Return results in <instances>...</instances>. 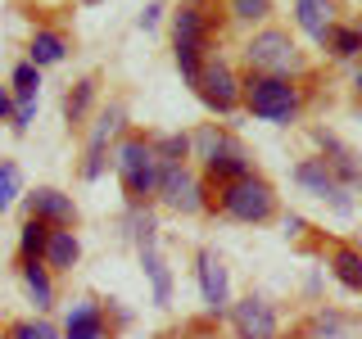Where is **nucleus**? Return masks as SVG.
Segmentation results:
<instances>
[{"instance_id": "obj_10", "label": "nucleus", "mask_w": 362, "mask_h": 339, "mask_svg": "<svg viewBox=\"0 0 362 339\" xmlns=\"http://www.w3.org/2000/svg\"><path fill=\"white\" fill-rule=\"evenodd\" d=\"M122 122H127V109H122V105H109L95 122H90L86 154H82V181H100V177H105L109 141H113V136H122Z\"/></svg>"}, {"instance_id": "obj_23", "label": "nucleus", "mask_w": 362, "mask_h": 339, "mask_svg": "<svg viewBox=\"0 0 362 339\" xmlns=\"http://www.w3.org/2000/svg\"><path fill=\"white\" fill-rule=\"evenodd\" d=\"M122 226H127V240L136 244V254L158 244V222H154L150 203H141V208H132V203H127V218H122Z\"/></svg>"}, {"instance_id": "obj_18", "label": "nucleus", "mask_w": 362, "mask_h": 339, "mask_svg": "<svg viewBox=\"0 0 362 339\" xmlns=\"http://www.w3.org/2000/svg\"><path fill=\"white\" fill-rule=\"evenodd\" d=\"M326 267H331V276L339 280V290L349 294H362V249L358 244H331V254H326Z\"/></svg>"}, {"instance_id": "obj_8", "label": "nucleus", "mask_w": 362, "mask_h": 339, "mask_svg": "<svg viewBox=\"0 0 362 339\" xmlns=\"http://www.w3.org/2000/svg\"><path fill=\"white\" fill-rule=\"evenodd\" d=\"M290 177H294V186H299V190H308L313 199L331 203V213H339V218H349V213H354V190H344V186H339L335 172L326 167V158H322V154L299 158Z\"/></svg>"}, {"instance_id": "obj_24", "label": "nucleus", "mask_w": 362, "mask_h": 339, "mask_svg": "<svg viewBox=\"0 0 362 339\" xmlns=\"http://www.w3.org/2000/svg\"><path fill=\"white\" fill-rule=\"evenodd\" d=\"M326 50H331V59H344V64L362 59V23H335Z\"/></svg>"}, {"instance_id": "obj_9", "label": "nucleus", "mask_w": 362, "mask_h": 339, "mask_svg": "<svg viewBox=\"0 0 362 339\" xmlns=\"http://www.w3.org/2000/svg\"><path fill=\"white\" fill-rule=\"evenodd\" d=\"M231 331L235 339H281V316L276 303L263 299V294H245L240 303H231Z\"/></svg>"}, {"instance_id": "obj_21", "label": "nucleus", "mask_w": 362, "mask_h": 339, "mask_svg": "<svg viewBox=\"0 0 362 339\" xmlns=\"http://www.w3.org/2000/svg\"><path fill=\"white\" fill-rule=\"evenodd\" d=\"M141 271H145V280H150L154 308H168V303H173V271H168L163 258H158V244L154 249H141Z\"/></svg>"}, {"instance_id": "obj_13", "label": "nucleus", "mask_w": 362, "mask_h": 339, "mask_svg": "<svg viewBox=\"0 0 362 339\" xmlns=\"http://www.w3.org/2000/svg\"><path fill=\"white\" fill-rule=\"evenodd\" d=\"M199 167H204V181H209V190H218V186H226V181L254 172V158H249V150H245L240 141H235L231 131H226V141H222L209 158H204Z\"/></svg>"}, {"instance_id": "obj_12", "label": "nucleus", "mask_w": 362, "mask_h": 339, "mask_svg": "<svg viewBox=\"0 0 362 339\" xmlns=\"http://www.w3.org/2000/svg\"><path fill=\"white\" fill-rule=\"evenodd\" d=\"M23 208H28V218L54 226V231H73V226H77V203H73V195H64V190H54V186L28 190V195H23Z\"/></svg>"}, {"instance_id": "obj_17", "label": "nucleus", "mask_w": 362, "mask_h": 339, "mask_svg": "<svg viewBox=\"0 0 362 339\" xmlns=\"http://www.w3.org/2000/svg\"><path fill=\"white\" fill-rule=\"evenodd\" d=\"M95 100H100V77H95V73L77 77V82L68 86V95H64V122H68V131L86 127V118H90V109H95Z\"/></svg>"}, {"instance_id": "obj_7", "label": "nucleus", "mask_w": 362, "mask_h": 339, "mask_svg": "<svg viewBox=\"0 0 362 339\" xmlns=\"http://www.w3.org/2000/svg\"><path fill=\"white\" fill-rule=\"evenodd\" d=\"M195 95L204 100V109H209V113L231 118V113L240 109V73H235L226 59H218V54H209V59H204L199 82H195Z\"/></svg>"}, {"instance_id": "obj_6", "label": "nucleus", "mask_w": 362, "mask_h": 339, "mask_svg": "<svg viewBox=\"0 0 362 339\" xmlns=\"http://www.w3.org/2000/svg\"><path fill=\"white\" fill-rule=\"evenodd\" d=\"M154 199L163 203V208H173V213H204L213 203V190H209V181L195 177L186 163H158V190H154Z\"/></svg>"}, {"instance_id": "obj_25", "label": "nucleus", "mask_w": 362, "mask_h": 339, "mask_svg": "<svg viewBox=\"0 0 362 339\" xmlns=\"http://www.w3.org/2000/svg\"><path fill=\"white\" fill-rule=\"evenodd\" d=\"M50 231H54V226H45V222H37V218H28V222L18 226V258H45Z\"/></svg>"}, {"instance_id": "obj_3", "label": "nucleus", "mask_w": 362, "mask_h": 339, "mask_svg": "<svg viewBox=\"0 0 362 339\" xmlns=\"http://www.w3.org/2000/svg\"><path fill=\"white\" fill-rule=\"evenodd\" d=\"M213 32H218V18L195 0H186L173 14V59H177V73L186 77V86L199 82L204 59L213 50Z\"/></svg>"}, {"instance_id": "obj_15", "label": "nucleus", "mask_w": 362, "mask_h": 339, "mask_svg": "<svg viewBox=\"0 0 362 339\" xmlns=\"http://www.w3.org/2000/svg\"><path fill=\"white\" fill-rule=\"evenodd\" d=\"M335 23H339V0H294V28H299L313 45L326 50Z\"/></svg>"}, {"instance_id": "obj_26", "label": "nucleus", "mask_w": 362, "mask_h": 339, "mask_svg": "<svg viewBox=\"0 0 362 339\" xmlns=\"http://www.w3.org/2000/svg\"><path fill=\"white\" fill-rule=\"evenodd\" d=\"M9 95L14 100H37L41 95V68L37 64H14V73H9Z\"/></svg>"}, {"instance_id": "obj_39", "label": "nucleus", "mask_w": 362, "mask_h": 339, "mask_svg": "<svg viewBox=\"0 0 362 339\" xmlns=\"http://www.w3.org/2000/svg\"><path fill=\"white\" fill-rule=\"evenodd\" d=\"M64 339H68V335H64Z\"/></svg>"}, {"instance_id": "obj_16", "label": "nucleus", "mask_w": 362, "mask_h": 339, "mask_svg": "<svg viewBox=\"0 0 362 339\" xmlns=\"http://www.w3.org/2000/svg\"><path fill=\"white\" fill-rule=\"evenodd\" d=\"M64 335H68V339H105V335H109V312L100 308V299H77V303H68Z\"/></svg>"}, {"instance_id": "obj_2", "label": "nucleus", "mask_w": 362, "mask_h": 339, "mask_svg": "<svg viewBox=\"0 0 362 339\" xmlns=\"http://www.w3.org/2000/svg\"><path fill=\"white\" fill-rule=\"evenodd\" d=\"M281 199H276V186L263 177V172H249V177H235L218 186V195H213L209 213H222V218L240 222V226H267L276 218Z\"/></svg>"}, {"instance_id": "obj_27", "label": "nucleus", "mask_w": 362, "mask_h": 339, "mask_svg": "<svg viewBox=\"0 0 362 339\" xmlns=\"http://www.w3.org/2000/svg\"><path fill=\"white\" fill-rule=\"evenodd\" d=\"M354 316H344V312H335V308H322L313 316V335L308 339H344V331H354Z\"/></svg>"}, {"instance_id": "obj_32", "label": "nucleus", "mask_w": 362, "mask_h": 339, "mask_svg": "<svg viewBox=\"0 0 362 339\" xmlns=\"http://www.w3.org/2000/svg\"><path fill=\"white\" fill-rule=\"evenodd\" d=\"M32 118H37V100H14V118H9V127H14L18 136H28Z\"/></svg>"}, {"instance_id": "obj_4", "label": "nucleus", "mask_w": 362, "mask_h": 339, "mask_svg": "<svg viewBox=\"0 0 362 339\" xmlns=\"http://www.w3.org/2000/svg\"><path fill=\"white\" fill-rule=\"evenodd\" d=\"M113 172H118L122 195H127L132 208L154 203V190H158V158H154V145L145 141L141 131H122V136H118V145H113Z\"/></svg>"}, {"instance_id": "obj_1", "label": "nucleus", "mask_w": 362, "mask_h": 339, "mask_svg": "<svg viewBox=\"0 0 362 339\" xmlns=\"http://www.w3.org/2000/svg\"><path fill=\"white\" fill-rule=\"evenodd\" d=\"M308 105V90L299 77H272V73H245L240 77V109L258 122L290 127Z\"/></svg>"}, {"instance_id": "obj_28", "label": "nucleus", "mask_w": 362, "mask_h": 339, "mask_svg": "<svg viewBox=\"0 0 362 339\" xmlns=\"http://www.w3.org/2000/svg\"><path fill=\"white\" fill-rule=\"evenodd\" d=\"M154 158L158 163H186L190 158V136L186 131H168V136H154Z\"/></svg>"}, {"instance_id": "obj_19", "label": "nucleus", "mask_w": 362, "mask_h": 339, "mask_svg": "<svg viewBox=\"0 0 362 339\" xmlns=\"http://www.w3.org/2000/svg\"><path fill=\"white\" fill-rule=\"evenodd\" d=\"M18 276L28 285V299L37 303V312H50L54 308V271L41 258H18Z\"/></svg>"}, {"instance_id": "obj_5", "label": "nucleus", "mask_w": 362, "mask_h": 339, "mask_svg": "<svg viewBox=\"0 0 362 339\" xmlns=\"http://www.w3.org/2000/svg\"><path fill=\"white\" fill-rule=\"evenodd\" d=\"M245 64H249V73H272V77H299L308 68L299 41L286 28H258L245 41Z\"/></svg>"}, {"instance_id": "obj_38", "label": "nucleus", "mask_w": 362, "mask_h": 339, "mask_svg": "<svg viewBox=\"0 0 362 339\" xmlns=\"http://www.w3.org/2000/svg\"><path fill=\"white\" fill-rule=\"evenodd\" d=\"M195 5H204V0H195Z\"/></svg>"}, {"instance_id": "obj_11", "label": "nucleus", "mask_w": 362, "mask_h": 339, "mask_svg": "<svg viewBox=\"0 0 362 339\" xmlns=\"http://www.w3.org/2000/svg\"><path fill=\"white\" fill-rule=\"evenodd\" d=\"M195 276H199L204 312H209V316H226V312H231V276H226V263L213 254V249H199Z\"/></svg>"}, {"instance_id": "obj_37", "label": "nucleus", "mask_w": 362, "mask_h": 339, "mask_svg": "<svg viewBox=\"0 0 362 339\" xmlns=\"http://www.w3.org/2000/svg\"><path fill=\"white\" fill-rule=\"evenodd\" d=\"M77 5H100V0H77Z\"/></svg>"}, {"instance_id": "obj_14", "label": "nucleus", "mask_w": 362, "mask_h": 339, "mask_svg": "<svg viewBox=\"0 0 362 339\" xmlns=\"http://www.w3.org/2000/svg\"><path fill=\"white\" fill-rule=\"evenodd\" d=\"M313 141H317V150H322L326 167L335 172L339 186H344V190H358V186H362V158L349 150V145L339 141L335 131H326V127H313Z\"/></svg>"}, {"instance_id": "obj_34", "label": "nucleus", "mask_w": 362, "mask_h": 339, "mask_svg": "<svg viewBox=\"0 0 362 339\" xmlns=\"http://www.w3.org/2000/svg\"><path fill=\"white\" fill-rule=\"evenodd\" d=\"M9 118H14V95L0 90V122H9Z\"/></svg>"}, {"instance_id": "obj_33", "label": "nucleus", "mask_w": 362, "mask_h": 339, "mask_svg": "<svg viewBox=\"0 0 362 339\" xmlns=\"http://www.w3.org/2000/svg\"><path fill=\"white\" fill-rule=\"evenodd\" d=\"M163 14H168V5H163V0H150V5H145L141 14H136V28H141V32H154L158 23H163Z\"/></svg>"}, {"instance_id": "obj_31", "label": "nucleus", "mask_w": 362, "mask_h": 339, "mask_svg": "<svg viewBox=\"0 0 362 339\" xmlns=\"http://www.w3.org/2000/svg\"><path fill=\"white\" fill-rule=\"evenodd\" d=\"M226 14L235 23H267L272 0H226Z\"/></svg>"}, {"instance_id": "obj_35", "label": "nucleus", "mask_w": 362, "mask_h": 339, "mask_svg": "<svg viewBox=\"0 0 362 339\" xmlns=\"http://www.w3.org/2000/svg\"><path fill=\"white\" fill-rule=\"evenodd\" d=\"M303 231H308V222H303V218H286V235H290V240H294V235H303Z\"/></svg>"}, {"instance_id": "obj_20", "label": "nucleus", "mask_w": 362, "mask_h": 339, "mask_svg": "<svg viewBox=\"0 0 362 339\" xmlns=\"http://www.w3.org/2000/svg\"><path fill=\"white\" fill-rule=\"evenodd\" d=\"M64 59H68V37H64V32H54V28H37V32H32L28 64H37L41 73H45V68H54V64H64Z\"/></svg>"}, {"instance_id": "obj_36", "label": "nucleus", "mask_w": 362, "mask_h": 339, "mask_svg": "<svg viewBox=\"0 0 362 339\" xmlns=\"http://www.w3.org/2000/svg\"><path fill=\"white\" fill-rule=\"evenodd\" d=\"M354 95H358V105H362V68H358V77H354Z\"/></svg>"}, {"instance_id": "obj_30", "label": "nucleus", "mask_w": 362, "mask_h": 339, "mask_svg": "<svg viewBox=\"0 0 362 339\" xmlns=\"http://www.w3.org/2000/svg\"><path fill=\"white\" fill-rule=\"evenodd\" d=\"M18 195H23V172H18V163H14V158H0V213H5Z\"/></svg>"}, {"instance_id": "obj_29", "label": "nucleus", "mask_w": 362, "mask_h": 339, "mask_svg": "<svg viewBox=\"0 0 362 339\" xmlns=\"http://www.w3.org/2000/svg\"><path fill=\"white\" fill-rule=\"evenodd\" d=\"M5 339H64V335H59V326H54V321L32 316V321H14V326L5 331Z\"/></svg>"}, {"instance_id": "obj_22", "label": "nucleus", "mask_w": 362, "mask_h": 339, "mask_svg": "<svg viewBox=\"0 0 362 339\" xmlns=\"http://www.w3.org/2000/svg\"><path fill=\"white\" fill-rule=\"evenodd\" d=\"M77 258H82V240H77L73 231H50V244H45V258L41 263L54 271V276H64V271L77 267Z\"/></svg>"}]
</instances>
